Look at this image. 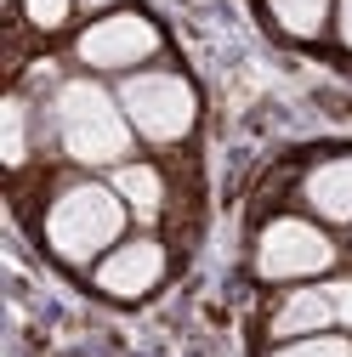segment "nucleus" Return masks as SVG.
I'll return each instance as SVG.
<instances>
[{"mask_svg": "<svg viewBox=\"0 0 352 357\" xmlns=\"http://www.w3.org/2000/svg\"><path fill=\"white\" fill-rule=\"evenodd\" d=\"M341 40L352 46V0H341Z\"/></svg>", "mask_w": 352, "mask_h": 357, "instance_id": "nucleus-15", "label": "nucleus"}, {"mask_svg": "<svg viewBox=\"0 0 352 357\" xmlns=\"http://www.w3.org/2000/svg\"><path fill=\"white\" fill-rule=\"evenodd\" d=\"M119 227H125V204L108 188H68L46 215V238L63 261H91L119 238Z\"/></svg>", "mask_w": 352, "mask_h": 357, "instance_id": "nucleus-2", "label": "nucleus"}, {"mask_svg": "<svg viewBox=\"0 0 352 357\" xmlns=\"http://www.w3.org/2000/svg\"><path fill=\"white\" fill-rule=\"evenodd\" d=\"M330 318H341L335 312V295H318V289H295L284 306H279V318H273V335L284 340H301V335H324Z\"/></svg>", "mask_w": 352, "mask_h": 357, "instance_id": "nucleus-7", "label": "nucleus"}, {"mask_svg": "<svg viewBox=\"0 0 352 357\" xmlns=\"http://www.w3.org/2000/svg\"><path fill=\"white\" fill-rule=\"evenodd\" d=\"M154 46H159V34H154L148 17L114 12V17H103V23H91L80 34V63H91V68H131V63H142Z\"/></svg>", "mask_w": 352, "mask_h": 357, "instance_id": "nucleus-5", "label": "nucleus"}, {"mask_svg": "<svg viewBox=\"0 0 352 357\" xmlns=\"http://www.w3.org/2000/svg\"><path fill=\"white\" fill-rule=\"evenodd\" d=\"M159 278H165V250H159L154 238L119 244V250H114V255L97 266V284H103L108 295H119V301H131V295H148Z\"/></svg>", "mask_w": 352, "mask_h": 357, "instance_id": "nucleus-6", "label": "nucleus"}, {"mask_svg": "<svg viewBox=\"0 0 352 357\" xmlns=\"http://www.w3.org/2000/svg\"><path fill=\"white\" fill-rule=\"evenodd\" d=\"M57 125H63V148H68L80 165H114V159H125V148H131V125L119 119L114 97L97 91L91 79L63 85Z\"/></svg>", "mask_w": 352, "mask_h": 357, "instance_id": "nucleus-1", "label": "nucleus"}, {"mask_svg": "<svg viewBox=\"0 0 352 357\" xmlns=\"http://www.w3.org/2000/svg\"><path fill=\"white\" fill-rule=\"evenodd\" d=\"M330 238L318 227H307V221H273L267 233L256 244V273L261 278H307V273H324L330 266Z\"/></svg>", "mask_w": 352, "mask_h": 357, "instance_id": "nucleus-4", "label": "nucleus"}, {"mask_svg": "<svg viewBox=\"0 0 352 357\" xmlns=\"http://www.w3.org/2000/svg\"><path fill=\"white\" fill-rule=\"evenodd\" d=\"M335 312L352 324V284H341V289H335Z\"/></svg>", "mask_w": 352, "mask_h": 357, "instance_id": "nucleus-14", "label": "nucleus"}, {"mask_svg": "<svg viewBox=\"0 0 352 357\" xmlns=\"http://www.w3.org/2000/svg\"><path fill=\"white\" fill-rule=\"evenodd\" d=\"M80 6H85V12H103V6H114V0H80Z\"/></svg>", "mask_w": 352, "mask_h": 357, "instance_id": "nucleus-16", "label": "nucleus"}, {"mask_svg": "<svg viewBox=\"0 0 352 357\" xmlns=\"http://www.w3.org/2000/svg\"><path fill=\"white\" fill-rule=\"evenodd\" d=\"M114 193L137 210V215H154L159 210V199H165V188H159V176L148 170V165H119V176H114Z\"/></svg>", "mask_w": 352, "mask_h": 357, "instance_id": "nucleus-9", "label": "nucleus"}, {"mask_svg": "<svg viewBox=\"0 0 352 357\" xmlns=\"http://www.w3.org/2000/svg\"><path fill=\"white\" fill-rule=\"evenodd\" d=\"M119 102H125V119L154 142H176L193 125V91L182 74H131Z\"/></svg>", "mask_w": 352, "mask_h": 357, "instance_id": "nucleus-3", "label": "nucleus"}, {"mask_svg": "<svg viewBox=\"0 0 352 357\" xmlns=\"http://www.w3.org/2000/svg\"><path fill=\"white\" fill-rule=\"evenodd\" d=\"M68 6H74V0H23V17L34 29H63L68 23Z\"/></svg>", "mask_w": 352, "mask_h": 357, "instance_id": "nucleus-12", "label": "nucleus"}, {"mask_svg": "<svg viewBox=\"0 0 352 357\" xmlns=\"http://www.w3.org/2000/svg\"><path fill=\"white\" fill-rule=\"evenodd\" d=\"M273 357H352V346H346L341 335H301V340L279 346Z\"/></svg>", "mask_w": 352, "mask_h": 357, "instance_id": "nucleus-11", "label": "nucleus"}, {"mask_svg": "<svg viewBox=\"0 0 352 357\" xmlns=\"http://www.w3.org/2000/svg\"><path fill=\"white\" fill-rule=\"evenodd\" d=\"M273 17H279L284 34L313 40V34L324 29V17H330V0H273Z\"/></svg>", "mask_w": 352, "mask_h": 357, "instance_id": "nucleus-10", "label": "nucleus"}, {"mask_svg": "<svg viewBox=\"0 0 352 357\" xmlns=\"http://www.w3.org/2000/svg\"><path fill=\"white\" fill-rule=\"evenodd\" d=\"M307 204L330 221H352V159H330L307 176Z\"/></svg>", "mask_w": 352, "mask_h": 357, "instance_id": "nucleus-8", "label": "nucleus"}, {"mask_svg": "<svg viewBox=\"0 0 352 357\" xmlns=\"http://www.w3.org/2000/svg\"><path fill=\"white\" fill-rule=\"evenodd\" d=\"M6 159L12 165L23 159V108L17 102H6Z\"/></svg>", "mask_w": 352, "mask_h": 357, "instance_id": "nucleus-13", "label": "nucleus"}]
</instances>
